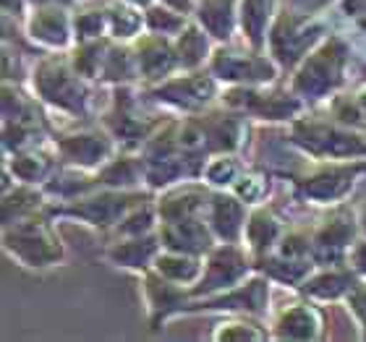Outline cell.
Here are the masks:
<instances>
[{
    "instance_id": "obj_1",
    "label": "cell",
    "mask_w": 366,
    "mask_h": 342,
    "mask_svg": "<svg viewBox=\"0 0 366 342\" xmlns=\"http://www.w3.org/2000/svg\"><path fill=\"white\" fill-rule=\"evenodd\" d=\"M29 86L45 107L66 118H86L92 105V81L81 76L63 53H42L29 69Z\"/></svg>"
},
{
    "instance_id": "obj_2",
    "label": "cell",
    "mask_w": 366,
    "mask_h": 342,
    "mask_svg": "<svg viewBox=\"0 0 366 342\" xmlns=\"http://www.w3.org/2000/svg\"><path fill=\"white\" fill-rule=\"evenodd\" d=\"M3 251L14 264L31 272L61 266L69 256L66 243L58 236L55 220L47 209L3 225Z\"/></svg>"
},
{
    "instance_id": "obj_3",
    "label": "cell",
    "mask_w": 366,
    "mask_h": 342,
    "mask_svg": "<svg viewBox=\"0 0 366 342\" xmlns=\"http://www.w3.org/2000/svg\"><path fill=\"white\" fill-rule=\"evenodd\" d=\"M351 61V47L343 37L327 34L296 69L290 71L288 86L304 99L306 105H317L335 97L345 81V69Z\"/></svg>"
},
{
    "instance_id": "obj_4",
    "label": "cell",
    "mask_w": 366,
    "mask_h": 342,
    "mask_svg": "<svg viewBox=\"0 0 366 342\" xmlns=\"http://www.w3.org/2000/svg\"><path fill=\"white\" fill-rule=\"evenodd\" d=\"M147 198H152L147 191H123L107 188V186H94L86 193H79L74 198L50 201L47 212H50V217L55 222L71 220L107 236L134 206H139Z\"/></svg>"
},
{
    "instance_id": "obj_5",
    "label": "cell",
    "mask_w": 366,
    "mask_h": 342,
    "mask_svg": "<svg viewBox=\"0 0 366 342\" xmlns=\"http://www.w3.org/2000/svg\"><path fill=\"white\" fill-rule=\"evenodd\" d=\"M290 141L312 160H366V131L351 129L332 115H298Z\"/></svg>"
},
{
    "instance_id": "obj_6",
    "label": "cell",
    "mask_w": 366,
    "mask_h": 342,
    "mask_svg": "<svg viewBox=\"0 0 366 342\" xmlns=\"http://www.w3.org/2000/svg\"><path fill=\"white\" fill-rule=\"evenodd\" d=\"M364 175L366 160H312L293 181V198L312 206L345 204Z\"/></svg>"
},
{
    "instance_id": "obj_7",
    "label": "cell",
    "mask_w": 366,
    "mask_h": 342,
    "mask_svg": "<svg viewBox=\"0 0 366 342\" xmlns=\"http://www.w3.org/2000/svg\"><path fill=\"white\" fill-rule=\"evenodd\" d=\"M220 102L238 110V113H244L249 121L264 123H293L309 107L290 86L274 84L225 86L220 94Z\"/></svg>"
},
{
    "instance_id": "obj_8",
    "label": "cell",
    "mask_w": 366,
    "mask_h": 342,
    "mask_svg": "<svg viewBox=\"0 0 366 342\" xmlns=\"http://www.w3.org/2000/svg\"><path fill=\"white\" fill-rule=\"evenodd\" d=\"M325 37H327V24L309 14L282 8L269 26L267 53L277 61L282 74H290Z\"/></svg>"
},
{
    "instance_id": "obj_9",
    "label": "cell",
    "mask_w": 366,
    "mask_h": 342,
    "mask_svg": "<svg viewBox=\"0 0 366 342\" xmlns=\"http://www.w3.org/2000/svg\"><path fill=\"white\" fill-rule=\"evenodd\" d=\"M144 105H149L144 89H137L134 84L113 86V97L99 118V126L121 149H142L149 134L160 126V121H152L149 113H144Z\"/></svg>"
},
{
    "instance_id": "obj_10",
    "label": "cell",
    "mask_w": 366,
    "mask_h": 342,
    "mask_svg": "<svg viewBox=\"0 0 366 342\" xmlns=\"http://www.w3.org/2000/svg\"><path fill=\"white\" fill-rule=\"evenodd\" d=\"M144 94L152 99V105L168 107L173 113L181 115H197L214 102H220L222 84L209 74V69H194V71H178L168 76L160 84L142 86Z\"/></svg>"
},
{
    "instance_id": "obj_11",
    "label": "cell",
    "mask_w": 366,
    "mask_h": 342,
    "mask_svg": "<svg viewBox=\"0 0 366 342\" xmlns=\"http://www.w3.org/2000/svg\"><path fill=\"white\" fill-rule=\"evenodd\" d=\"M207 69L220 84L241 86V84H274L280 79V66L267 50H236L228 42H217Z\"/></svg>"
},
{
    "instance_id": "obj_12",
    "label": "cell",
    "mask_w": 366,
    "mask_h": 342,
    "mask_svg": "<svg viewBox=\"0 0 366 342\" xmlns=\"http://www.w3.org/2000/svg\"><path fill=\"white\" fill-rule=\"evenodd\" d=\"M269 296H272V280L267 274L254 272L236 288L207 298H191L181 308V316H191V313H246V316L264 319V316H269Z\"/></svg>"
},
{
    "instance_id": "obj_13",
    "label": "cell",
    "mask_w": 366,
    "mask_h": 342,
    "mask_svg": "<svg viewBox=\"0 0 366 342\" xmlns=\"http://www.w3.org/2000/svg\"><path fill=\"white\" fill-rule=\"evenodd\" d=\"M257 272L254 256L244 243H217L204 256V269L194 285L189 288L191 298H207L222 290L241 285L246 277Z\"/></svg>"
},
{
    "instance_id": "obj_14",
    "label": "cell",
    "mask_w": 366,
    "mask_h": 342,
    "mask_svg": "<svg viewBox=\"0 0 366 342\" xmlns=\"http://www.w3.org/2000/svg\"><path fill=\"white\" fill-rule=\"evenodd\" d=\"M53 146L63 168H76L84 170V173H97L121 149L102 126L55 134Z\"/></svg>"
},
{
    "instance_id": "obj_15",
    "label": "cell",
    "mask_w": 366,
    "mask_h": 342,
    "mask_svg": "<svg viewBox=\"0 0 366 342\" xmlns=\"http://www.w3.org/2000/svg\"><path fill=\"white\" fill-rule=\"evenodd\" d=\"M361 236L356 206L337 204L330 206V212L320 220L317 228H312L314 238V261L317 266L325 264H343L348 256V248Z\"/></svg>"
},
{
    "instance_id": "obj_16",
    "label": "cell",
    "mask_w": 366,
    "mask_h": 342,
    "mask_svg": "<svg viewBox=\"0 0 366 342\" xmlns=\"http://www.w3.org/2000/svg\"><path fill=\"white\" fill-rule=\"evenodd\" d=\"M74 8L63 3H42L31 6L26 19H24V31L31 45L39 47L42 53H63L71 50L76 37H74Z\"/></svg>"
},
{
    "instance_id": "obj_17",
    "label": "cell",
    "mask_w": 366,
    "mask_h": 342,
    "mask_svg": "<svg viewBox=\"0 0 366 342\" xmlns=\"http://www.w3.org/2000/svg\"><path fill=\"white\" fill-rule=\"evenodd\" d=\"M191 121L202 134L207 154L238 152L244 146L246 134H249V118L233 107L222 105V102H214L212 107L191 115Z\"/></svg>"
},
{
    "instance_id": "obj_18",
    "label": "cell",
    "mask_w": 366,
    "mask_h": 342,
    "mask_svg": "<svg viewBox=\"0 0 366 342\" xmlns=\"http://www.w3.org/2000/svg\"><path fill=\"white\" fill-rule=\"evenodd\" d=\"M139 280H142L139 282V293H142V303H144L149 329H162L168 321L178 319L181 308L191 301L189 288L162 277L157 269L139 274Z\"/></svg>"
},
{
    "instance_id": "obj_19",
    "label": "cell",
    "mask_w": 366,
    "mask_h": 342,
    "mask_svg": "<svg viewBox=\"0 0 366 342\" xmlns=\"http://www.w3.org/2000/svg\"><path fill=\"white\" fill-rule=\"evenodd\" d=\"M267 327L272 340L314 342L325 337V313L320 311V306H314L312 298L304 296L301 301L285 303L269 313Z\"/></svg>"
},
{
    "instance_id": "obj_20",
    "label": "cell",
    "mask_w": 366,
    "mask_h": 342,
    "mask_svg": "<svg viewBox=\"0 0 366 342\" xmlns=\"http://www.w3.org/2000/svg\"><path fill=\"white\" fill-rule=\"evenodd\" d=\"M134 50H137L139 84L142 86L160 84V81H165L168 76L181 71V61H178L173 37L144 31L139 39H134Z\"/></svg>"
},
{
    "instance_id": "obj_21",
    "label": "cell",
    "mask_w": 366,
    "mask_h": 342,
    "mask_svg": "<svg viewBox=\"0 0 366 342\" xmlns=\"http://www.w3.org/2000/svg\"><path fill=\"white\" fill-rule=\"evenodd\" d=\"M209 196H212V188L202 178H189V181L173 183L168 188L157 191L154 206H157L160 222L186 220V217H204Z\"/></svg>"
},
{
    "instance_id": "obj_22",
    "label": "cell",
    "mask_w": 366,
    "mask_h": 342,
    "mask_svg": "<svg viewBox=\"0 0 366 342\" xmlns=\"http://www.w3.org/2000/svg\"><path fill=\"white\" fill-rule=\"evenodd\" d=\"M249 209L244 198L228 188H212L207 204L204 220L209 222L217 243H244V230L249 220Z\"/></svg>"
},
{
    "instance_id": "obj_23",
    "label": "cell",
    "mask_w": 366,
    "mask_h": 342,
    "mask_svg": "<svg viewBox=\"0 0 366 342\" xmlns=\"http://www.w3.org/2000/svg\"><path fill=\"white\" fill-rule=\"evenodd\" d=\"M162 251L160 236L157 230L147 236H126V238H110L102 248V261H107L115 269L131 274H144L154 266V258Z\"/></svg>"
},
{
    "instance_id": "obj_24",
    "label": "cell",
    "mask_w": 366,
    "mask_h": 342,
    "mask_svg": "<svg viewBox=\"0 0 366 342\" xmlns=\"http://www.w3.org/2000/svg\"><path fill=\"white\" fill-rule=\"evenodd\" d=\"M162 248L170 251H183V253H197V256H207L217 246L212 228L204 217H186V220H170L160 222L157 228Z\"/></svg>"
},
{
    "instance_id": "obj_25",
    "label": "cell",
    "mask_w": 366,
    "mask_h": 342,
    "mask_svg": "<svg viewBox=\"0 0 366 342\" xmlns=\"http://www.w3.org/2000/svg\"><path fill=\"white\" fill-rule=\"evenodd\" d=\"M359 282H361V277L353 272L345 261L343 264H325V266H317V269L306 277L304 285L298 288V293L306 298H312L314 303H343L345 296H348Z\"/></svg>"
},
{
    "instance_id": "obj_26",
    "label": "cell",
    "mask_w": 366,
    "mask_h": 342,
    "mask_svg": "<svg viewBox=\"0 0 366 342\" xmlns=\"http://www.w3.org/2000/svg\"><path fill=\"white\" fill-rule=\"evenodd\" d=\"M3 157H6L3 170H6L16 183H31V186H45L55 175L58 165H61L58 154H55V146L47 149V144L29 146V149L3 154Z\"/></svg>"
},
{
    "instance_id": "obj_27",
    "label": "cell",
    "mask_w": 366,
    "mask_h": 342,
    "mask_svg": "<svg viewBox=\"0 0 366 342\" xmlns=\"http://www.w3.org/2000/svg\"><path fill=\"white\" fill-rule=\"evenodd\" d=\"M282 233H285V225L277 217L272 206L259 204L249 209V220H246L244 230V246L249 248V253L254 256V261L262 256H267L277 248Z\"/></svg>"
},
{
    "instance_id": "obj_28",
    "label": "cell",
    "mask_w": 366,
    "mask_h": 342,
    "mask_svg": "<svg viewBox=\"0 0 366 342\" xmlns=\"http://www.w3.org/2000/svg\"><path fill=\"white\" fill-rule=\"evenodd\" d=\"M99 186L123 191H142L147 186L144 157L139 149H118L102 168L94 173Z\"/></svg>"
},
{
    "instance_id": "obj_29",
    "label": "cell",
    "mask_w": 366,
    "mask_h": 342,
    "mask_svg": "<svg viewBox=\"0 0 366 342\" xmlns=\"http://www.w3.org/2000/svg\"><path fill=\"white\" fill-rule=\"evenodd\" d=\"M277 16V0H241L238 6V31L246 47L267 50V34Z\"/></svg>"
},
{
    "instance_id": "obj_30",
    "label": "cell",
    "mask_w": 366,
    "mask_h": 342,
    "mask_svg": "<svg viewBox=\"0 0 366 342\" xmlns=\"http://www.w3.org/2000/svg\"><path fill=\"white\" fill-rule=\"evenodd\" d=\"M173 42H176L181 71L207 69V63H209L214 47H217V39H214L197 19H191V21L186 24V29H183Z\"/></svg>"
},
{
    "instance_id": "obj_31",
    "label": "cell",
    "mask_w": 366,
    "mask_h": 342,
    "mask_svg": "<svg viewBox=\"0 0 366 342\" xmlns=\"http://www.w3.org/2000/svg\"><path fill=\"white\" fill-rule=\"evenodd\" d=\"M238 6L241 0H197L194 19L217 42H230V37L238 31Z\"/></svg>"
},
{
    "instance_id": "obj_32",
    "label": "cell",
    "mask_w": 366,
    "mask_h": 342,
    "mask_svg": "<svg viewBox=\"0 0 366 342\" xmlns=\"http://www.w3.org/2000/svg\"><path fill=\"white\" fill-rule=\"evenodd\" d=\"M257 272L267 274L272 285H280V288L298 290L304 285V280L317 269V261L314 258H290L282 256V253L272 251L267 256H262L254 261Z\"/></svg>"
},
{
    "instance_id": "obj_33",
    "label": "cell",
    "mask_w": 366,
    "mask_h": 342,
    "mask_svg": "<svg viewBox=\"0 0 366 342\" xmlns=\"http://www.w3.org/2000/svg\"><path fill=\"white\" fill-rule=\"evenodd\" d=\"M3 225L24 217H31L37 212H45L50 206V196L42 186H31V183H14L11 188L3 191Z\"/></svg>"
},
{
    "instance_id": "obj_34",
    "label": "cell",
    "mask_w": 366,
    "mask_h": 342,
    "mask_svg": "<svg viewBox=\"0 0 366 342\" xmlns=\"http://www.w3.org/2000/svg\"><path fill=\"white\" fill-rule=\"evenodd\" d=\"M209 340L214 342H264L272 340L269 327L262 324L259 316H246V313H225L212 327Z\"/></svg>"
},
{
    "instance_id": "obj_35",
    "label": "cell",
    "mask_w": 366,
    "mask_h": 342,
    "mask_svg": "<svg viewBox=\"0 0 366 342\" xmlns=\"http://www.w3.org/2000/svg\"><path fill=\"white\" fill-rule=\"evenodd\" d=\"M107 6V29L118 42H134L147 31L144 8L126 3V0H105Z\"/></svg>"
},
{
    "instance_id": "obj_36",
    "label": "cell",
    "mask_w": 366,
    "mask_h": 342,
    "mask_svg": "<svg viewBox=\"0 0 366 342\" xmlns=\"http://www.w3.org/2000/svg\"><path fill=\"white\" fill-rule=\"evenodd\" d=\"M162 277L178 282L183 288H191L194 282L202 277V269H204V256H197V253H183V251H170V248H162L154 258V266Z\"/></svg>"
},
{
    "instance_id": "obj_37",
    "label": "cell",
    "mask_w": 366,
    "mask_h": 342,
    "mask_svg": "<svg viewBox=\"0 0 366 342\" xmlns=\"http://www.w3.org/2000/svg\"><path fill=\"white\" fill-rule=\"evenodd\" d=\"M74 37H76V42L110 37L105 3H99V0H81V3H76V8H74Z\"/></svg>"
},
{
    "instance_id": "obj_38",
    "label": "cell",
    "mask_w": 366,
    "mask_h": 342,
    "mask_svg": "<svg viewBox=\"0 0 366 342\" xmlns=\"http://www.w3.org/2000/svg\"><path fill=\"white\" fill-rule=\"evenodd\" d=\"M194 19V14L189 11H181V8L170 6L165 0H154L144 8V21H147V31H154V34H162V37H173L176 39L186 24Z\"/></svg>"
},
{
    "instance_id": "obj_39",
    "label": "cell",
    "mask_w": 366,
    "mask_h": 342,
    "mask_svg": "<svg viewBox=\"0 0 366 342\" xmlns=\"http://www.w3.org/2000/svg\"><path fill=\"white\" fill-rule=\"evenodd\" d=\"M246 165L241 162L238 152H217L209 154L204 160V168H202V181L209 186V188H233L236 181L244 175Z\"/></svg>"
},
{
    "instance_id": "obj_40",
    "label": "cell",
    "mask_w": 366,
    "mask_h": 342,
    "mask_svg": "<svg viewBox=\"0 0 366 342\" xmlns=\"http://www.w3.org/2000/svg\"><path fill=\"white\" fill-rule=\"evenodd\" d=\"M233 193L241 196L249 206H259V204H267L269 198V191H272V181H269V175L264 170H244V175L236 181L233 186Z\"/></svg>"
},
{
    "instance_id": "obj_41",
    "label": "cell",
    "mask_w": 366,
    "mask_h": 342,
    "mask_svg": "<svg viewBox=\"0 0 366 342\" xmlns=\"http://www.w3.org/2000/svg\"><path fill=\"white\" fill-rule=\"evenodd\" d=\"M282 256L290 258H314V238L312 230L306 228H285L280 243L274 248Z\"/></svg>"
},
{
    "instance_id": "obj_42",
    "label": "cell",
    "mask_w": 366,
    "mask_h": 342,
    "mask_svg": "<svg viewBox=\"0 0 366 342\" xmlns=\"http://www.w3.org/2000/svg\"><path fill=\"white\" fill-rule=\"evenodd\" d=\"M343 306L348 308V313L356 321V329H359V337L366 342V280H361L356 288L345 296Z\"/></svg>"
},
{
    "instance_id": "obj_43",
    "label": "cell",
    "mask_w": 366,
    "mask_h": 342,
    "mask_svg": "<svg viewBox=\"0 0 366 342\" xmlns=\"http://www.w3.org/2000/svg\"><path fill=\"white\" fill-rule=\"evenodd\" d=\"M345 264L351 266V269L359 274L361 280H366V236H359V238H356V243L348 248Z\"/></svg>"
},
{
    "instance_id": "obj_44",
    "label": "cell",
    "mask_w": 366,
    "mask_h": 342,
    "mask_svg": "<svg viewBox=\"0 0 366 342\" xmlns=\"http://www.w3.org/2000/svg\"><path fill=\"white\" fill-rule=\"evenodd\" d=\"M0 8H3V19L24 21L31 6H29V0H0Z\"/></svg>"
},
{
    "instance_id": "obj_45",
    "label": "cell",
    "mask_w": 366,
    "mask_h": 342,
    "mask_svg": "<svg viewBox=\"0 0 366 342\" xmlns=\"http://www.w3.org/2000/svg\"><path fill=\"white\" fill-rule=\"evenodd\" d=\"M356 217H359V228H361V236H366V198L356 206Z\"/></svg>"
},
{
    "instance_id": "obj_46",
    "label": "cell",
    "mask_w": 366,
    "mask_h": 342,
    "mask_svg": "<svg viewBox=\"0 0 366 342\" xmlns=\"http://www.w3.org/2000/svg\"><path fill=\"white\" fill-rule=\"evenodd\" d=\"M165 3L181 8V11H189V14H194V6H197V0H165Z\"/></svg>"
},
{
    "instance_id": "obj_47",
    "label": "cell",
    "mask_w": 366,
    "mask_h": 342,
    "mask_svg": "<svg viewBox=\"0 0 366 342\" xmlns=\"http://www.w3.org/2000/svg\"><path fill=\"white\" fill-rule=\"evenodd\" d=\"M42 3H63V6H76L79 0H29V6H42Z\"/></svg>"
},
{
    "instance_id": "obj_48",
    "label": "cell",
    "mask_w": 366,
    "mask_h": 342,
    "mask_svg": "<svg viewBox=\"0 0 366 342\" xmlns=\"http://www.w3.org/2000/svg\"><path fill=\"white\" fill-rule=\"evenodd\" d=\"M356 97H359L361 113H364V118H366V84H364V86H359V89H356Z\"/></svg>"
},
{
    "instance_id": "obj_49",
    "label": "cell",
    "mask_w": 366,
    "mask_h": 342,
    "mask_svg": "<svg viewBox=\"0 0 366 342\" xmlns=\"http://www.w3.org/2000/svg\"><path fill=\"white\" fill-rule=\"evenodd\" d=\"M126 3H134V6H139V8H147L149 3H154V0H126Z\"/></svg>"
},
{
    "instance_id": "obj_50",
    "label": "cell",
    "mask_w": 366,
    "mask_h": 342,
    "mask_svg": "<svg viewBox=\"0 0 366 342\" xmlns=\"http://www.w3.org/2000/svg\"><path fill=\"white\" fill-rule=\"evenodd\" d=\"M79 3H81V0H79Z\"/></svg>"
}]
</instances>
